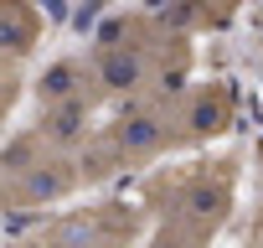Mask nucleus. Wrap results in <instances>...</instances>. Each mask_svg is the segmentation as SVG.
Returning <instances> with one entry per match:
<instances>
[{"label": "nucleus", "instance_id": "obj_1", "mask_svg": "<svg viewBox=\"0 0 263 248\" xmlns=\"http://www.w3.org/2000/svg\"><path fill=\"white\" fill-rule=\"evenodd\" d=\"M31 42H36V16L26 6H0V47L26 52Z\"/></svg>", "mask_w": 263, "mask_h": 248}, {"label": "nucleus", "instance_id": "obj_2", "mask_svg": "<svg viewBox=\"0 0 263 248\" xmlns=\"http://www.w3.org/2000/svg\"><path fill=\"white\" fill-rule=\"evenodd\" d=\"M140 73H145V62H140L135 52H108V57L98 62V78H103V83H114V88L140 83Z\"/></svg>", "mask_w": 263, "mask_h": 248}, {"label": "nucleus", "instance_id": "obj_3", "mask_svg": "<svg viewBox=\"0 0 263 248\" xmlns=\"http://www.w3.org/2000/svg\"><path fill=\"white\" fill-rule=\"evenodd\" d=\"M119 145H124L129 155H135V150H155V145H160V130L145 124V119H135V124H124V130H119Z\"/></svg>", "mask_w": 263, "mask_h": 248}]
</instances>
